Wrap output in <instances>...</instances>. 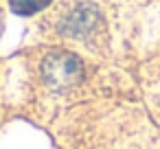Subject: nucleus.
I'll return each instance as SVG.
<instances>
[{"mask_svg": "<svg viewBox=\"0 0 160 149\" xmlns=\"http://www.w3.org/2000/svg\"><path fill=\"white\" fill-rule=\"evenodd\" d=\"M51 2L53 0H11V9L18 16H33L44 7H48Z\"/></svg>", "mask_w": 160, "mask_h": 149, "instance_id": "3", "label": "nucleus"}, {"mask_svg": "<svg viewBox=\"0 0 160 149\" xmlns=\"http://www.w3.org/2000/svg\"><path fill=\"white\" fill-rule=\"evenodd\" d=\"M0 20H2V13H0Z\"/></svg>", "mask_w": 160, "mask_h": 149, "instance_id": "4", "label": "nucleus"}, {"mask_svg": "<svg viewBox=\"0 0 160 149\" xmlns=\"http://www.w3.org/2000/svg\"><path fill=\"white\" fill-rule=\"evenodd\" d=\"M40 77L46 88L66 92L79 86L86 77V62L66 48H51L40 59Z\"/></svg>", "mask_w": 160, "mask_h": 149, "instance_id": "1", "label": "nucleus"}, {"mask_svg": "<svg viewBox=\"0 0 160 149\" xmlns=\"http://www.w3.org/2000/svg\"><path fill=\"white\" fill-rule=\"evenodd\" d=\"M55 29L62 37L75 42H90L103 31V16L92 2H77L62 11L55 20Z\"/></svg>", "mask_w": 160, "mask_h": 149, "instance_id": "2", "label": "nucleus"}]
</instances>
